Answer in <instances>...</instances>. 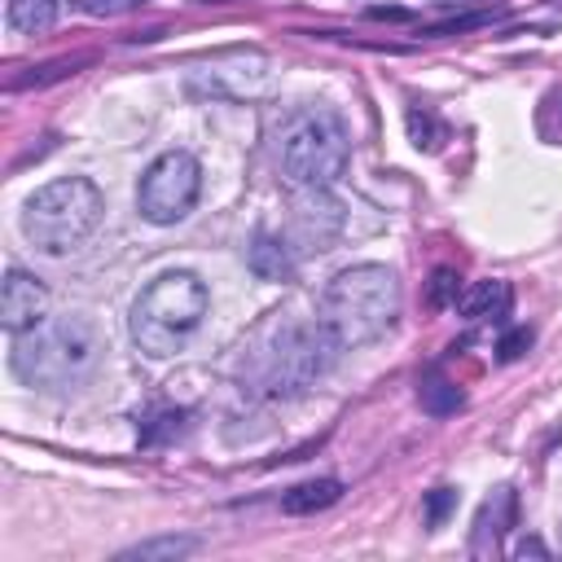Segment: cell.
I'll return each instance as SVG.
<instances>
[{
  "label": "cell",
  "mask_w": 562,
  "mask_h": 562,
  "mask_svg": "<svg viewBox=\"0 0 562 562\" xmlns=\"http://www.w3.org/2000/svg\"><path fill=\"white\" fill-rule=\"evenodd\" d=\"M400 277L382 263H356L342 268L321 299V321L342 347H360L382 338L400 316Z\"/></svg>",
  "instance_id": "1"
},
{
  "label": "cell",
  "mask_w": 562,
  "mask_h": 562,
  "mask_svg": "<svg viewBox=\"0 0 562 562\" xmlns=\"http://www.w3.org/2000/svg\"><path fill=\"white\" fill-rule=\"evenodd\" d=\"M206 307L211 294L193 272H162L132 303V342L154 360L176 356L198 334Z\"/></svg>",
  "instance_id": "2"
},
{
  "label": "cell",
  "mask_w": 562,
  "mask_h": 562,
  "mask_svg": "<svg viewBox=\"0 0 562 562\" xmlns=\"http://www.w3.org/2000/svg\"><path fill=\"white\" fill-rule=\"evenodd\" d=\"M101 211H105V198L92 180L61 176L31 193V202L22 211V233L31 237L35 250L66 255L92 237V228L101 224Z\"/></svg>",
  "instance_id": "3"
},
{
  "label": "cell",
  "mask_w": 562,
  "mask_h": 562,
  "mask_svg": "<svg viewBox=\"0 0 562 562\" xmlns=\"http://www.w3.org/2000/svg\"><path fill=\"white\" fill-rule=\"evenodd\" d=\"M351 158L347 127L334 110H299L281 132V167L299 189H329Z\"/></svg>",
  "instance_id": "4"
},
{
  "label": "cell",
  "mask_w": 562,
  "mask_h": 562,
  "mask_svg": "<svg viewBox=\"0 0 562 562\" xmlns=\"http://www.w3.org/2000/svg\"><path fill=\"white\" fill-rule=\"evenodd\" d=\"M97 360V338L83 321L35 325L13 342V369L31 386H70Z\"/></svg>",
  "instance_id": "5"
},
{
  "label": "cell",
  "mask_w": 562,
  "mask_h": 562,
  "mask_svg": "<svg viewBox=\"0 0 562 562\" xmlns=\"http://www.w3.org/2000/svg\"><path fill=\"white\" fill-rule=\"evenodd\" d=\"M338 347H342V342L325 329V321L285 325V329L268 342V351H263V360H259V382H263V391H272V395H299V391H307L321 373H329Z\"/></svg>",
  "instance_id": "6"
},
{
  "label": "cell",
  "mask_w": 562,
  "mask_h": 562,
  "mask_svg": "<svg viewBox=\"0 0 562 562\" xmlns=\"http://www.w3.org/2000/svg\"><path fill=\"white\" fill-rule=\"evenodd\" d=\"M198 193H202L198 158L184 154V149H167L145 167L140 189H136V206H140V215L149 224H176V220H184L193 211Z\"/></svg>",
  "instance_id": "7"
},
{
  "label": "cell",
  "mask_w": 562,
  "mask_h": 562,
  "mask_svg": "<svg viewBox=\"0 0 562 562\" xmlns=\"http://www.w3.org/2000/svg\"><path fill=\"white\" fill-rule=\"evenodd\" d=\"M342 228V206L325 189H299L290 202V250H329V241Z\"/></svg>",
  "instance_id": "8"
},
{
  "label": "cell",
  "mask_w": 562,
  "mask_h": 562,
  "mask_svg": "<svg viewBox=\"0 0 562 562\" xmlns=\"http://www.w3.org/2000/svg\"><path fill=\"white\" fill-rule=\"evenodd\" d=\"M48 316V290L40 277H31L26 268H9L4 285H0V325L18 338L35 325H44Z\"/></svg>",
  "instance_id": "9"
},
{
  "label": "cell",
  "mask_w": 562,
  "mask_h": 562,
  "mask_svg": "<svg viewBox=\"0 0 562 562\" xmlns=\"http://www.w3.org/2000/svg\"><path fill=\"white\" fill-rule=\"evenodd\" d=\"M250 272L263 277V281H290V272H294L290 241L272 237V233H255V241H250Z\"/></svg>",
  "instance_id": "10"
},
{
  "label": "cell",
  "mask_w": 562,
  "mask_h": 562,
  "mask_svg": "<svg viewBox=\"0 0 562 562\" xmlns=\"http://www.w3.org/2000/svg\"><path fill=\"white\" fill-rule=\"evenodd\" d=\"M514 303V290L505 281H479L470 294H461V312L470 321H492V316H505Z\"/></svg>",
  "instance_id": "11"
},
{
  "label": "cell",
  "mask_w": 562,
  "mask_h": 562,
  "mask_svg": "<svg viewBox=\"0 0 562 562\" xmlns=\"http://www.w3.org/2000/svg\"><path fill=\"white\" fill-rule=\"evenodd\" d=\"M342 496V483L338 479H312V483H299L281 496V509L285 514H312V509H325Z\"/></svg>",
  "instance_id": "12"
},
{
  "label": "cell",
  "mask_w": 562,
  "mask_h": 562,
  "mask_svg": "<svg viewBox=\"0 0 562 562\" xmlns=\"http://www.w3.org/2000/svg\"><path fill=\"white\" fill-rule=\"evenodd\" d=\"M61 13V0H9V26L13 31H26V35H40L57 22Z\"/></svg>",
  "instance_id": "13"
},
{
  "label": "cell",
  "mask_w": 562,
  "mask_h": 562,
  "mask_svg": "<svg viewBox=\"0 0 562 562\" xmlns=\"http://www.w3.org/2000/svg\"><path fill=\"white\" fill-rule=\"evenodd\" d=\"M180 553H193V540H189V536H162V540H149V544L127 549L123 558H140V562H149V558H180Z\"/></svg>",
  "instance_id": "14"
},
{
  "label": "cell",
  "mask_w": 562,
  "mask_h": 562,
  "mask_svg": "<svg viewBox=\"0 0 562 562\" xmlns=\"http://www.w3.org/2000/svg\"><path fill=\"white\" fill-rule=\"evenodd\" d=\"M435 303H457L461 299V277H452V272H435V294H430Z\"/></svg>",
  "instance_id": "15"
},
{
  "label": "cell",
  "mask_w": 562,
  "mask_h": 562,
  "mask_svg": "<svg viewBox=\"0 0 562 562\" xmlns=\"http://www.w3.org/2000/svg\"><path fill=\"white\" fill-rule=\"evenodd\" d=\"M136 4H145V0H88V13L114 18V13H127V9H136Z\"/></svg>",
  "instance_id": "16"
},
{
  "label": "cell",
  "mask_w": 562,
  "mask_h": 562,
  "mask_svg": "<svg viewBox=\"0 0 562 562\" xmlns=\"http://www.w3.org/2000/svg\"><path fill=\"white\" fill-rule=\"evenodd\" d=\"M527 342H531V334H527V329H518L514 338H505V342H501V356H505V360H514V356H518V347H527Z\"/></svg>",
  "instance_id": "17"
},
{
  "label": "cell",
  "mask_w": 562,
  "mask_h": 562,
  "mask_svg": "<svg viewBox=\"0 0 562 562\" xmlns=\"http://www.w3.org/2000/svg\"><path fill=\"white\" fill-rule=\"evenodd\" d=\"M527 553H536V558H549V549H544L540 540H518V544H514V558H527Z\"/></svg>",
  "instance_id": "18"
},
{
  "label": "cell",
  "mask_w": 562,
  "mask_h": 562,
  "mask_svg": "<svg viewBox=\"0 0 562 562\" xmlns=\"http://www.w3.org/2000/svg\"><path fill=\"white\" fill-rule=\"evenodd\" d=\"M448 501H452V492L443 487V496H435V501H430V522H439V518H443V509H448Z\"/></svg>",
  "instance_id": "19"
}]
</instances>
